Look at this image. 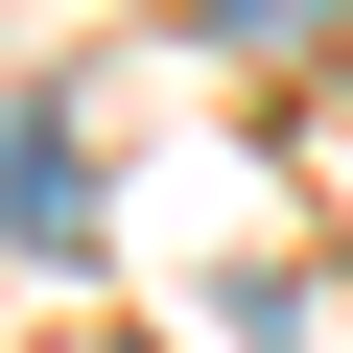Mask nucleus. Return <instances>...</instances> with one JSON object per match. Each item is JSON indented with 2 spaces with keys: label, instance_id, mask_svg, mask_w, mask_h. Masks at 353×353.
Segmentation results:
<instances>
[{
  "label": "nucleus",
  "instance_id": "2",
  "mask_svg": "<svg viewBox=\"0 0 353 353\" xmlns=\"http://www.w3.org/2000/svg\"><path fill=\"white\" fill-rule=\"evenodd\" d=\"M212 24H236V48H306V24H330V0H212Z\"/></svg>",
  "mask_w": 353,
  "mask_h": 353
},
{
  "label": "nucleus",
  "instance_id": "1",
  "mask_svg": "<svg viewBox=\"0 0 353 353\" xmlns=\"http://www.w3.org/2000/svg\"><path fill=\"white\" fill-rule=\"evenodd\" d=\"M0 259H94V165L48 94H0Z\"/></svg>",
  "mask_w": 353,
  "mask_h": 353
}]
</instances>
